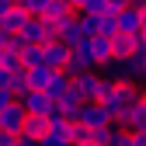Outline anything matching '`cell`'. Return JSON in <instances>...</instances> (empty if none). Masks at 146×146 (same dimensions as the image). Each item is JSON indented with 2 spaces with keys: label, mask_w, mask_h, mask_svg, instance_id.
I'll return each instance as SVG.
<instances>
[{
  "label": "cell",
  "mask_w": 146,
  "mask_h": 146,
  "mask_svg": "<svg viewBox=\"0 0 146 146\" xmlns=\"http://www.w3.org/2000/svg\"><path fill=\"white\" fill-rule=\"evenodd\" d=\"M0 31H4V28H0Z\"/></svg>",
  "instance_id": "60d3db41"
},
{
  "label": "cell",
  "mask_w": 146,
  "mask_h": 146,
  "mask_svg": "<svg viewBox=\"0 0 146 146\" xmlns=\"http://www.w3.org/2000/svg\"><path fill=\"white\" fill-rule=\"evenodd\" d=\"M45 63V49L42 45H25L21 49V66L28 70V66H42Z\"/></svg>",
  "instance_id": "ffe728a7"
},
{
  "label": "cell",
  "mask_w": 146,
  "mask_h": 146,
  "mask_svg": "<svg viewBox=\"0 0 146 146\" xmlns=\"http://www.w3.org/2000/svg\"><path fill=\"white\" fill-rule=\"evenodd\" d=\"M11 4H21V0H11Z\"/></svg>",
  "instance_id": "74e56055"
},
{
  "label": "cell",
  "mask_w": 146,
  "mask_h": 146,
  "mask_svg": "<svg viewBox=\"0 0 146 146\" xmlns=\"http://www.w3.org/2000/svg\"><path fill=\"white\" fill-rule=\"evenodd\" d=\"M125 4H132V0H108V11H111V14H115V11H122Z\"/></svg>",
  "instance_id": "4dcf8cb0"
},
{
  "label": "cell",
  "mask_w": 146,
  "mask_h": 146,
  "mask_svg": "<svg viewBox=\"0 0 146 146\" xmlns=\"http://www.w3.org/2000/svg\"><path fill=\"white\" fill-rule=\"evenodd\" d=\"M0 146H17V136H11V132H0Z\"/></svg>",
  "instance_id": "f546056e"
},
{
  "label": "cell",
  "mask_w": 146,
  "mask_h": 146,
  "mask_svg": "<svg viewBox=\"0 0 146 146\" xmlns=\"http://www.w3.org/2000/svg\"><path fill=\"white\" fill-rule=\"evenodd\" d=\"M94 136H98V129H90V125H84V122H73V125H70V139H73V146L94 143Z\"/></svg>",
  "instance_id": "e0dca14e"
},
{
  "label": "cell",
  "mask_w": 146,
  "mask_h": 146,
  "mask_svg": "<svg viewBox=\"0 0 146 146\" xmlns=\"http://www.w3.org/2000/svg\"><path fill=\"white\" fill-rule=\"evenodd\" d=\"M59 38L70 45V49H77V45H87L90 42V35L84 31V25H80V14L73 11L66 21H59Z\"/></svg>",
  "instance_id": "8992f818"
},
{
  "label": "cell",
  "mask_w": 146,
  "mask_h": 146,
  "mask_svg": "<svg viewBox=\"0 0 146 146\" xmlns=\"http://www.w3.org/2000/svg\"><path fill=\"white\" fill-rule=\"evenodd\" d=\"M25 73H28V87H31V90H45V87H49V80H52V73H56V70H52L49 63H42V66H28Z\"/></svg>",
  "instance_id": "4fadbf2b"
},
{
  "label": "cell",
  "mask_w": 146,
  "mask_h": 146,
  "mask_svg": "<svg viewBox=\"0 0 146 146\" xmlns=\"http://www.w3.org/2000/svg\"><path fill=\"white\" fill-rule=\"evenodd\" d=\"M70 87L77 90L80 101H98V94H101V77H98L94 70H90V73H77V77H70Z\"/></svg>",
  "instance_id": "52a82bcc"
},
{
  "label": "cell",
  "mask_w": 146,
  "mask_h": 146,
  "mask_svg": "<svg viewBox=\"0 0 146 146\" xmlns=\"http://www.w3.org/2000/svg\"><path fill=\"white\" fill-rule=\"evenodd\" d=\"M129 146H146V129H139V132H129Z\"/></svg>",
  "instance_id": "4316f807"
},
{
  "label": "cell",
  "mask_w": 146,
  "mask_h": 146,
  "mask_svg": "<svg viewBox=\"0 0 146 146\" xmlns=\"http://www.w3.org/2000/svg\"><path fill=\"white\" fill-rule=\"evenodd\" d=\"M132 4H139V0H132Z\"/></svg>",
  "instance_id": "ab89813d"
},
{
  "label": "cell",
  "mask_w": 146,
  "mask_h": 146,
  "mask_svg": "<svg viewBox=\"0 0 146 146\" xmlns=\"http://www.w3.org/2000/svg\"><path fill=\"white\" fill-rule=\"evenodd\" d=\"M28 17H31V14H28L21 4H14L7 14H0V28H4L7 35H17V31H21V28L28 25Z\"/></svg>",
  "instance_id": "30bf717a"
},
{
  "label": "cell",
  "mask_w": 146,
  "mask_h": 146,
  "mask_svg": "<svg viewBox=\"0 0 146 146\" xmlns=\"http://www.w3.org/2000/svg\"><path fill=\"white\" fill-rule=\"evenodd\" d=\"M0 66H4V70H25V66H21V52L0 49Z\"/></svg>",
  "instance_id": "603a6c76"
},
{
  "label": "cell",
  "mask_w": 146,
  "mask_h": 146,
  "mask_svg": "<svg viewBox=\"0 0 146 146\" xmlns=\"http://www.w3.org/2000/svg\"><path fill=\"white\" fill-rule=\"evenodd\" d=\"M17 35H21L28 45H45V21H42V17H28V25Z\"/></svg>",
  "instance_id": "7c38bea8"
},
{
  "label": "cell",
  "mask_w": 146,
  "mask_h": 146,
  "mask_svg": "<svg viewBox=\"0 0 146 146\" xmlns=\"http://www.w3.org/2000/svg\"><path fill=\"white\" fill-rule=\"evenodd\" d=\"M115 25H118V31H125V35H136V31L143 28L139 4H125L122 11H115Z\"/></svg>",
  "instance_id": "9c48e42d"
},
{
  "label": "cell",
  "mask_w": 146,
  "mask_h": 146,
  "mask_svg": "<svg viewBox=\"0 0 146 146\" xmlns=\"http://www.w3.org/2000/svg\"><path fill=\"white\" fill-rule=\"evenodd\" d=\"M139 84H143V87H146V66H143V70H139Z\"/></svg>",
  "instance_id": "d590c367"
},
{
  "label": "cell",
  "mask_w": 146,
  "mask_h": 146,
  "mask_svg": "<svg viewBox=\"0 0 146 146\" xmlns=\"http://www.w3.org/2000/svg\"><path fill=\"white\" fill-rule=\"evenodd\" d=\"M0 87H11L14 90V70H4V66H0Z\"/></svg>",
  "instance_id": "484cf974"
},
{
  "label": "cell",
  "mask_w": 146,
  "mask_h": 146,
  "mask_svg": "<svg viewBox=\"0 0 146 146\" xmlns=\"http://www.w3.org/2000/svg\"><path fill=\"white\" fill-rule=\"evenodd\" d=\"M136 42H139V45H143V49H146V25H143V28H139V31H136Z\"/></svg>",
  "instance_id": "1f68e13d"
},
{
  "label": "cell",
  "mask_w": 146,
  "mask_h": 146,
  "mask_svg": "<svg viewBox=\"0 0 146 146\" xmlns=\"http://www.w3.org/2000/svg\"><path fill=\"white\" fill-rule=\"evenodd\" d=\"M66 4H70L73 11H80V4H84V0H66Z\"/></svg>",
  "instance_id": "e575fe53"
},
{
  "label": "cell",
  "mask_w": 146,
  "mask_h": 146,
  "mask_svg": "<svg viewBox=\"0 0 146 146\" xmlns=\"http://www.w3.org/2000/svg\"><path fill=\"white\" fill-rule=\"evenodd\" d=\"M7 38H11V35H7V31H0V49H7Z\"/></svg>",
  "instance_id": "836d02e7"
},
{
  "label": "cell",
  "mask_w": 146,
  "mask_h": 146,
  "mask_svg": "<svg viewBox=\"0 0 146 146\" xmlns=\"http://www.w3.org/2000/svg\"><path fill=\"white\" fill-rule=\"evenodd\" d=\"M115 125H122L125 132H139V129H146V98L139 94V98L115 118Z\"/></svg>",
  "instance_id": "5b68a950"
},
{
  "label": "cell",
  "mask_w": 146,
  "mask_h": 146,
  "mask_svg": "<svg viewBox=\"0 0 146 146\" xmlns=\"http://www.w3.org/2000/svg\"><path fill=\"white\" fill-rule=\"evenodd\" d=\"M143 98H146V87H143Z\"/></svg>",
  "instance_id": "f35d334b"
},
{
  "label": "cell",
  "mask_w": 146,
  "mask_h": 146,
  "mask_svg": "<svg viewBox=\"0 0 146 146\" xmlns=\"http://www.w3.org/2000/svg\"><path fill=\"white\" fill-rule=\"evenodd\" d=\"M25 45H28V42L21 38V35H11V38H7V49H14V52H21Z\"/></svg>",
  "instance_id": "83f0119b"
},
{
  "label": "cell",
  "mask_w": 146,
  "mask_h": 146,
  "mask_svg": "<svg viewBox=\"0 0 146 146\" xmlns=\"http://www.w3.org/2000/svg\"><path fill=\"white\" fill-rule=\"evenodd\" d=\"M98 35H118V25H115V14L108 11V14H98Z\"/></svg>",
  "instance_id": "44dd1931"
},
{
  "label": "cell",
  "mask_w": 146,
  "mask_h": 146,
  "mask_svg": "<svg viewBox=\"0 0 146 146\" xmlns=\"http://www.w3.org/2000/svg\"><path fill=\"white\" fill-rule=\"evenodd\" d=\"M132 52H136V35H125V31L111 35V56L115 59H129Z\"/></svg>",
  "instance_id": "5bb4252c"
},
{
  "label": "cell",
  "mask_w": 146,
  "mask_h": 146,
  "mask_svg": "<svg viewBox=\"0 0 146 146\" xmlns=\"http://www.w3.org/2000/svg\"><path fill=\"white\" fill-rule=\"evenodd\" d=\"M66 87H70V73H63V70H56L52 73V80H49V87H45V94L56 101L59 94H66Z\"/></svg>",
  "instance_id": "ac0fdd59"
},
{
  "label": "cell",
  "mask_w": 146,
  "mask_h": 146,
  "mask_svg": "<svg viewBox=\"0 0 146 146\" xmlns=\"http://www.w3.org/2000/svg\"><path fill=\"white\" fill-rule=\"evenodd\" d=\"M17 101L25 104V111H28V115H49V111H52V104H56V101L45 94V90H25Z\"/></svg>",
  "instance_id": "ba28073f"
},
{
  "label": "cell",
  "mask_w": 146,
  "mask_h": 146,
  "mask_svg": "<svg viewBox=\"0 0 146 146\" xmlns=\"http://www.w3.org/2000/svg\"><path fill=\"white\" fill-rule=\"evenodd\" d=\"M11 7H14V4H11V0H0V14H7Z\"/></svg>",
  "instance_id": "d6a6232c"
},
{
  "label": "cell",
  "mask_w": 146,
  "mask_h": 146,
  "mask_svg": "<svg viewBox=\"0 0 146 146\" xmlns=\"http://www.w3.org/2000/svg\"><path fill=\"white\" fill-rule=\"evenodd\" d=\"M38 143H42V146H73V139H70L66 132H56V129H49Z\"/></svg>",
  "instance_id": "7402d4cb"
},
{
  "label": "cell",
  "mask_w": 146,
  "mask_h": 146,
  "mask_svg": "<svg viewBox=\"0 0 146 146\" xmlns=\"http://www.w3.org/2000/svg\"><path fill=\"white\" fill-rule=\"evenodd\" d=\"M25 132H28V136H35V139H42V136L49 132V115H28Z\"/></svg>",
  "instance_id": "d6986e66"
},
{
  "label": "cell",
  "mask_w": 146,
  "mask_h": 146,
  "mask_svg": "<svg viewBox=\"0 0 146 146\" xmlns=\"http://www.w3.org/2000/svg\"><path fill=\"white\" fill-rule=\"evenodd\" d=\"M77 122L90 125V129H104V125H115V115L108 111L101 101H84V104H80V115H77Z\"/></svg>",
  "instance_id": "3957f363"
},
{
  "label": "cell",
  "mask_w": 146,
  "mask_h": 146,
  "mask_svg": "<svg viewBox=\"0 0 146 146\" xmlns=\"http://www.w3.org/2000/svg\"><path fill=\"white\" fill-rule=\"evenodd\" d=\"M87 146H101V143H87Z\"/></svg>",
  "instance_id": "8d00e7d4"
},
{
  "label": "cell",
  "mask_w": 146,
  "mask_h": 146,
  "mask_svg": "<svg viewBox=\"0 0 146 146\" xmlns=\"http://www.w3.org/2000/svg\"><path fill=\"white\" fill-rule=\"evenodd\" d=\"M42 49H45V63H49L52 70H63V66H66V59H70V45H66L63 38H56V42H45Z\"/></svg>",
  "instance_id": "8fae6325"
},
{
  "label": "cell",
  "mask_w": 146,
  "mask_h": 146,
  "mask_svg": "<svg viewBox=\"0 0 146 146\" xmlns=\"http://www.w3.org/2000/svg\"><path fill=\"white\" fill-rule=\"evenodd\" d=\"M25 122H28V111L21 101H11L7 108H0V132H11V136H21L25 132Z\"/></svg>",
  "instance_id": "7a4b0ae2"
},
{
  "label": "cell",
  "mask_w": 146,
  "mask_h": 146,
  "mask_svg": "<svg viewBox=\"0 0 146 146\" xmlns=\"http://www.w3.org/2000/svg\"><path fill=\"white\" fill-rule=\"evenodd\" d=\"M70 14H73V7L66 4V0H49V7L42 11V17H45V21H56V25H59V21H66Z\"/></svg>",
  "instance_id": "9a60e30c"
},
{
  "label": "cell",
  "mask_w": 146,
  "mask_h": 146,
  "mask_svg": "<svg viewBox=\"0 0 146 146\" xmlns=\"http://www.w3.org/2000/svg\"><path fill=\"white\" fill-rule=\"evenodd\" d=\"M17 146H42V143L35 136H28V132H21V136H17Z\"/></svg>",
  "instance_id": "f1b7e54d"
},
{
  "label": "cell",
  "mask_w": 146,
  "mask_h": 146,
  "mask_svg": "<svg viewBox=\"0 0 146 146\" xmlns=\"http://www.w3.org/2000/svg\"><path fill=\"white\" fill-rule=\"evenodd\" d=\"M90 52H94L98 66L104 59H111V38H108V35H90Z\"/></svg>",
  "instance_id": "2e32d148"
},
{
  "label": "cell",
  "mask_w": 146,
  "mask_h": 146,
  "mask_svg": "<svg viewBox=\"0 0 146 146\" xmlns=\"http://www.w3.org/2000/svg\"><path fill=\"white\" fill-rule=\"evenodd\" d=\"M80 14H108V0H84Z\"/></svg>",
  "instance_id": "cb8c5ba5"
},
{
  "label": "cell",
  "mask_w": 146,
  "mask_h": 146,
  "mask_svg": "<svg viewBox=\"0 0 146 146\" xmlns=\"http://www.w3.org/2000/svg\"><path fill=\"white\" fill-rule=\"evenodd\" d=\"M90 70H98V59H94V52H90V42H87V45H77V49H70V59H66L63 73L77 77V73H90Z\"/></svg>",
  "instance_id": "277c9868"
},
{
  "label": "cell",
  "mask_w": 146,
  "mask_h": 146,
  "mask_svg": "<svg viewBox=\"0 0 146 146\" xmlns=\"http://www.w3.org/2000/svg\"><path fill=\"white\" fill-rule=\"evenodd\" d=\"M136 98H139V87H136L132 80H111V77H101V94H98V101H101L115 118H118Z\"/></svg>",
  "instance_id": "6da1fadb"
},
{
  "label": "cell",
  "mask_w": 146,
  "mask_h": 146,
  "mask_svg": "<svg viewBox=\"0 0 146 146\" xmlns=\"http://www.w3.org/2000/svg\"><path fill=\"white\" fill-rule=\"evenodd\" d=\"M21 7H25L31 17H42V11L49 7V0H21Z\"/></svg>",
  "instance_id": "d4e9b609"
}]
</instances>
